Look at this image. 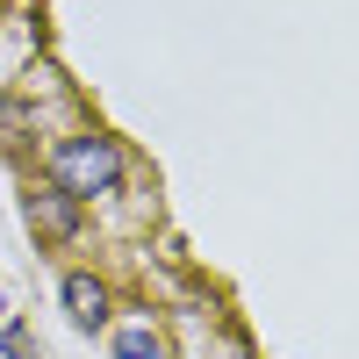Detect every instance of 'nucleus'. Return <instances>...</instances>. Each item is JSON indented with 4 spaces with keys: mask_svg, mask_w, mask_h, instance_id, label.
Returning a JSON list of instances; mask_svg holds the SVG:
<instances>
[{
    "mask_svg": "<svg viewBox=\"0 0 359 359\" xmlns=\"http://www.w3.org/2000/svg\"><path fill=\"white\" fill-rule=\"evenodd\" d=\"M50 172H57V187L72 201H86V194H108L115 180H123V151H115L108 137H72V144H57Z\"/></svg>",
    "mask_w": 359,
    "mask_h": 359,
    "instance_id": "obj_1",
    "label": "nucleus"
},
{
    "mask_svg": "<svg viewBox=\"0 0 359 359\" xmlns=\"http://www.w3.org/2000/svg\"><path fill=\"white\" fill-rule=\"evenodd\" d=\"M29 230H36V237H57V245H65V237L79 230V201H72L65 187H50V194H29Z\"/></svg>",
    "mask_w": 359,
    "mask_h": 359,
    "instance_id": "obj_2",
    "label": "nucleus"
},
{
    "mask_svg": "<svg viewBox=\"0 0 359 359\" xmlns=\"http://www.w3.org/2000/svg\"><path fill=\"white\" fill-rule=\"evenodd\" d=\"M65 309H72V323H86V331H94V323L108 316V294H101V280L72 273V280H65Z\"/></svg>",
    "mask_w": 359,
    "mask_h": 359,
    "instance_id": "obj_3",
    "label": "nucleus"
},
{
    "mask_svg": "<svg viewBox=\"0 0 359 359\" xmlns=\"http://www.w3.org/2000/svg\"><path fill=\"white\" fill-rule=\"evenodd\" d=\"M115 359H165V345L151 338V323H130V331L115 338Z\"/></svg>",
    "mask_w": 359,
    "mask_h": 359,
    "instance_id": "obj_4",
    "label": "nucleus"
},
{
    "mask_svg": "<svg viewBox=\"0 0 359 359\" xmlns=\"http://www.w3.org/2000/svg\"><path fill=\"white\" fill-rule=\"evenodd\" d=\"M0 316H8V302H0Z\"/></svg>",
    "mask_w": 359,
    "mask_h": 359,
    "instance_id": "obj_5",
    "label": "nucleus"
}]
</instances>
